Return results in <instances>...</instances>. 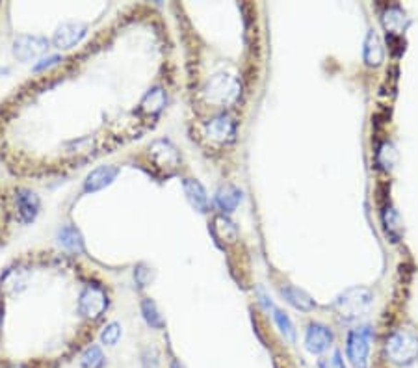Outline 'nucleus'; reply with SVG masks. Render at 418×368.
Instances as JSON below:
<instances>
[{"instance_id":"dca6fc26","label":"nucleus","mask_w":418,"mask_h":368,"mask_svg":"<svg viewBox=\"0 0 418 368\" xmlns=\"http://www.w3.org/2000/svg\"><path fill=\"white\" fill-rule=\"evenodd\" d=\"M216 201H218L219 209L225 210V212H232L242 203V192L232 184H225L216 194Z\"/></svg>"},{"instance_id":"ddd939ff","label":"nucleus","mask_w":418,"mask_h":368,"mask_svg":"<svg viewBox=\"0 0 418 368\" xmlns=\"http://www.w3.org/2000/svg\"><path fill=\"white\" fill-rule=\"evenodd\" d=\"M182 188H184V194L190 201V205L199 212H206L209 210V197H206V192L201 187V182H197L195 179H184L182 181Z\"/></svg>"},{"instance_id":"bb28decb","label":"nucleus","mask_w":418,"mask_h":368,"mask_svg":"<svg viewBox=\"0 0 418 368\" xmlns=\"http://www.w3.org/2000/svg\"><path fill=\"white\" fill-rule=\"evenodd\" d=\"M318 368H346V363H344L340 352H333L331 355H325L318 361Z\"/></svg>"},{"instance_id":"9d476101","label":"nucleus","mask_w":418,"mask_h":368,"mask_svg":"<svg viewBox=\"0 0 418 368\" xmlns=\"http://www.w3.org/2000/svg\"><path fill=\"white\" fill-rule=\"evenodd\" d=\"M84 34H86V26H84V24L65 23L54 32L52 43H54V47L58 49H71L84 38Z\"/></svg>"},{"instance_id":"9b49d317","label":"nucleus","mask_w":418,"mask_h":368,"mask_svg":"<svg viewBox=\"0 0 418 368\" xmlns=\"http://www.w3.org/2000/svg\"><path fill=\"white\" fill-rule=\"evenodd\" d=\"M15 201H17L19 216H21V219H23L24 224L34 222L37 212H39V197H37L34 192L26 190V188H19Z\"/></svg>"},{"instance_id":"cd10ccee","label":"nucleus","mask_w":418,"mask_h":368,"mask_svg":"<svg viewBox=\"0 0 418 368\" xmlns=\"http://www.w3.org/2000/svg\"><path fill=\"white\" fill-rule=\"evenodd\" d=\"M56 61H60V56H51V58H46V60H41L39 64H37L36 67H34V71H41L45 69V67H51L52 64H56Z\"/></svg>"},{"instance_id":"f3484780","label":"nucleus","mask_w":418,"mask_h":368,"mask_svg":"<svg viewBox=\"0 0 418 368\" xmlns=\"http://www.w3.org/2000/svg\"><path fill=\"white\" fill-rule=\"evenodd\" d=\"M212 233L214 237L222 240V242H234L238 237V231L234 227L231 219H227L225 216H218V218H214L212 222Z\"/></svg>"},{"instance_id":"c85d7f7f","label":"nucleus","mask_w":418,"mask_h":368,"mask_svg":"<svg viewBox=\"0 0 418 368\" xmlns=\"http://www.w3.org/2000/svg\"><path fill=\"white\" fill-rule=\"evenodd\" d=\"M171 368H182V367H181V364H179V363H173V364H171Z\"/></svg>"},{"instance_id":"7ed1b4c3","label":"nucleus","mask_w":418,"mask_h":368,"mask_svg":"<svg viewBox=\"0 0 418 368\" xmlns=\"http://www.w3.org/2000/svg\"><path fill=\"white\" fill-rule=\"evenodd\" d=\"M203 91L210 103L232 104L240 97V82L234 76L219 73L206 82Z\"/></svg>"},{"instance_id":"f03ea898","label":"nucleus","mask_w":418,"mask_h":368,"mask_svg":"<svg viewBox=\"0 0 418 368\" xmlns=\"http://www.w3.org/2000/svg\"><path fill=\"white\" fill-rule=\"evenodd\" d=\"M385 349L392 363L409 364L418 357V339L411 331L399 329L387 339Z\"/></svg>"},{"instance_id":"f8f14e48","label":"nucleus","mask_w":418,"mask_h":368,"mask_svg":"<svg viewBox=\"0 0 418 368\" xmlns=\"http://www.w3.org/2000/svg\"><path fill=\"white\" fill-rule=\"evenodd\" d=\"M117 173H119V169L116 166H101V168L93 169L88 177H86L84 188H86V192L102 190V188H106L108 184L116 181Z\"/></svg>"},{"instance_id":"6e6552de","label":"nucleus","mask_w":418,"mask_h":368,"mask_svg":"<svg viewBox=\"0 0 418 368\" xmlns=\"http://www.w3.org/2000/svg\"><path fill=\"white\" fill-rule=\"evenodd\" d=\"M106 294L102 292L97 287H89L82 292L79 302V309L82 314L89 318H97L101 317L104 309H106Z\"/></svg>"},{"instance_id":"aec40b11","label":"nucleus","mask_w":418,"mask_h":368,"mask_svg":"<svg viewBox=\"0 0 418 368\" xmlns=\"http://www.w3.org/2000/svg\"><path fill=\"white\" fill-rule=\"evenodd\" d=\"M383 224H385V231L394 242H398L399 234H402V219H399V214L396 212L392 207L385 210L383 214Z\"/></svg>"},{"instance_id":"39448f33","label":"nucleus","mask_w":418,"mask_h":368,"mask_svg":"<svg viewBox=\"0 0 418 368\" xmlns=\"http://www.w3.org/2000/svg\"><path fill=\"white\" fill-rule=\"evenodd\" d=\"M333 344V333L324 324H311L305 331V348L309 354L320 355Z\"/></svg>"},{"instance_id":"0eeeda50","label":"nucleus","mask_w":418,"mask_h":368,"mask_svg":"<svg viewBox=\"0 0 418 368\" xmlns=\"http://www.w3.org/2000/svg\"><path fill=\"white\" fill-rule=\"evenodd\" d=\"M204 131H206V136H209L210 141L225 145L231 144V141L234 140V136H237V125H234V121H232L231 117L223 114V116L214 117L212 121L206 123Z\"/></svg>"},{"instance_id":"4be33fe9","label":"nucleus","mask_w":418,"mask_h":368,"mask_svg":"<svg viewBox=\"0 0 418 368\" xmlns=\"http://www.w3.org/2000/svg\"><path fill=\"white\" fill-rule=\"evenodd\" d=\"M166 104V95H164L162 89H154L151 94L145 95L144 103H141V110L147 114H156L160 112Z\"/></svg>"},{"instance_id":"5701e85b","label":"nucleus","mask_w":418,"mask_h":368,"mask_svg":"<svg viewBox=\"0 0 418 368\" xmlns=\"http://www.w3.org/2000/svg\"><path fill=\"white\" fill-rule=\"evenodd\" d=\"M82 368H101L104 364V355H102L99 346H91L84 352L82 359H80Z\"/></svg>"},{"instance_id":"2eb2a0df","label":"nucleus","mask_w":418,"mask_h":368,"mask_svg":"<svg viewBox=\"0 0 418 368\" xmlns=\"http://www.w3.org/2000/svg\"><path fill=\"white\" fill-rule=\"evenodd\" d=\"M281 296H283L292 307L299 309V311H311L316 305L314 299H312L309 294L296 289V287H284V289H281Z\"/></svg>"},{"instance_id":"412c9836","label":"nucleus","mask_w":418,"mask_h":368,"mask_svg":"<svg viewBox=\"0 0 418 368\" xmlns=\"http://www.w3.org/2000/svg\"><path fill=\"white\" fill-rule=\"evenodd\" d=\"M141 312H144V318L149 326L154 327V329L164 327V318L160 317V312H158L156 309V303H154L153 299L145 298L144 302H141Z\"/></svg>"},{"instance_id":"393cba45","label":"nucleus","mask_w":418,"mask_h":368,"mask_svg":"<svg viewBox=\"0 0 418 368\" xmlns=\"http://www.w3.org/2000/svg\"><path fill=\"white\" fill-rule=\"evenodd\" d=\"M274 320H275V324H277L279 329H281V333H283L290 342H294V340H296V331H294V326H292V322H290V318H288L281 309L274 307Z\"/></svg>"},{"instance_id":"b1692460","label":"nucleus","mask_w":418,"mask_h":368,"mask_svg":"<svg viewBox=\"0 0 418 368\" xmlns=\"http://www.w3.org/2000/svg\"><path fill=\"white\" fill-rule=\"evenodd\" d=\"M396 162V151L392 147V144L385 141V144L379 145V149H377V164H379L381 168L387 169L389 171Z\"/></svg>"},{"instance_id":"20e7f679","label":"nucleus","mask_w":418,"mask_h":368,"mask_svg":"<svg viewBox=\"0 0 418 368\" xmlns=\"http://www.w3.org/2000/svg\"><path fill=\"white\" fill-rule=\"evenodd\" d=\"M372 329L368 326L357 327L348 335L346 342V355L353 368H368V355H370V342H372Z\"/></svg>"},{"instance_id":"423d86ee","label":"nucleus","mask_w":418,"mask_h":368,"mask_svg":"<svg viewBox=\"0 0 418 368\" xmlns=\"http://www.w3.org/2000/svg\"><path fill=\"white\" fill-rule=\"evenodd\" d=\"M49 49V39L43 38V36H19L14 41V54L21 61H28L32 58L39 56L43 52H46Z\"/></svg>"},{"instance_id":"c756f323","label":"nucleus","mask_w":418,"mask_h":368,"mask_svg":"<svg viewBox=\"0 0 418 368\" xmlns=\"http://www.w3.org/2000/svg\"><path fill=\"white\" fill-rule=\"evenodd\" d=\"M14 368H21V367H14Z\"/></svg>"},{"instance_id":"a211bd4d","label":"nucleus","mask_w":418,"mask_h":368,"mask_svg":"<svg viewBox=\"0 0 418 368\" xmlns=\"http://www.w3.org/2000/svg\"><path fill=\"white\" fill-rule=\"evenodd\" d=\"M383 24H385L387 32L399 34L404 32L405 24H407V17H405V14L399 10L398 6H392L383 15Z\"/></svg>"},{"instance_id":"4468645a","label":"nucleus","mask_w":418,"mask_h":368,"mask_svg":"<svg viewBox=\"0 0 418 368\" xmlns=\"http://www.w3.org/2000/svg\"><path fill=\"white\" fill-rule=\"evenodd\" d=\"M362 58L367 61V66L377 67L381 66V61L385 58L383 54V45H381L379 38L374 30L367 34V39H364V49H362Z\"/></svg>"},{"instance_id":"f257e3e1","label":"nucleus","mask_w":418,"mask_h":368,"mask_svg":"<svg viewBox=\"0 0 418 368\" xmlns=\"http://www.w3.org/2000/svg\"><path fill=\"white\" fill-rule=\"evenodd\" d=\"M374 303V294L364 287H353V289L344 290L339 298L334 299V309L344 320L353 322L364 317L370 311Z\"/></svg>"},{"instance_id":"1a4fd4ad","label":"nucleus","mask_w":418,"mask_h":368,"mask_svg":"<svg viewBox=\"0 0 418 368\" xmlns=\"http://www.w3.org/2000/svg\"><path fill=\"white\" fill-rule=\"evenodd\" d=\"M149 156H151V160L156 164L158 168H176L179 162H181V156H179L175 147L166 140L154 141V144L151 145V153H149Z\"/></svg>"},{"instance_id":"a878e982","label":"nucleus","mask_w":418,"mask_h":368,"mask_svg":"<svg viewBox=\"0 0 418 368\" xmlns=\"http://www.w3.org/2000/svg\"><path fill=\"white\" fill-rule=\"evenodd\" d=\"M119 339H121V326L119 324H116V322L102 329V333H101L102 344L114 346V344H117V340Z\"/></svg>"},{"instance_id":"6ab92c4d","label":"nucleus","mask_w":418,"mask_h":368,"mask_svg":"<svg viewBox=\"0 0 418 368\" xmlns=\"http://www.w3.org/2000/svg\"><path fill=\"white\" fill-rule=\"evenodd\" d=\"M58 237H60V242L64 244L67 249H71V252H76V253H84L82 234H80L74 227H71V225H65Z\"/></svg>"}]
</instances>
